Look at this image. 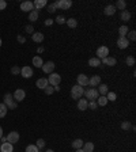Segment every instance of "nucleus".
<instances>
[{
  "label": "nucleus",
  "instance_id": "obj_1",
  "mask_svg": "<svg viewBox=\"0 0 136 152\" xmlns=\"http://www.w3.org/2000/svg\"><path fill=\"white\" fill-rule=\"evenodd\" d=\"M83 95H86V99L89 100V102H91V100L98 99V96H100V92H98V90H97V88H93V87H90V88L84 90V94Z\"/></svg>",
  "mask_w": 136,
  "mask_h": 152
},
{
  "label": "nucleus",
  "instance_id": "obj_2",
  "mask_svg": "<svg viewBox=\"0 0 136 152\" xmlns=\"http://www.w3.org/2000/svg\"><path fill=\"white\" fill-rule=\"evenodd\" d=\"M84 94V88L83 87H80L78 84H75L72 88H71V96H72L75 100H79Z\"/></svg>",
  "mask_w": 136,
  "mask_h": 152
},
{
  "label": "nucleus",
  "instance_id": "obj_3",
  "mask_svg": "<svg viewBox=\"0 0 136 152\" xmlns=\"http://www.w3.org/2000/svg\"><path fill=\"white\" fill-rule=\"evenodd\" d=\"M3 103H4L8 109H11V110H14V109H16V106H18V103H16L15 100H14V98H12V95L11 94H5L4 98H3Z\"/></svg>",
  "mask_w": 136,
  "mask_h": 152
},
{
  "label": "nucleus",
  "instance_id": "obj_4",
  "mask_svg": "<svg viewBox=\"0 0 136 152\" xmlns=\"http://www.w3.org/2000/svg\"><path fill=\"white\" fill-rule=\"evenodd\" d=\"M48 83L50 84V86H59V84L61 83V76L56 72H52V74L49 75V78H48Z\"/></svg>",
  "mask_w": 136,
  "mask_h": 152
},
{
  "label": "nucleus",
  "instance_id": "obj_5",
  "mask_svg": "<svg viewBox=\"0 0 136 152\" xmlns=\"http://www.w3.org/2000/svg\"><path fill=\"white\" fill-rule=\"evenodd\" d=\"M56 5V8H60V10H68V8H71V5H72V1L71 0H59L55 3Z\"/></svg>",
  "mask_w": 136,
  "mask_h": 152
},
{
  "label": "nucleus",
  "instance_id": "obj_6",
  "mask_svg": "<svg viewBox=\"0 0 136 152\" xmlns=\"http://www.w3.org/2000/svg\"><path fill=\"white\" fill-rule=\"evenodd\" d=\"M12 98H14V100H15L16 103H18V102H22V100L26 98V92H25V90L18 88L15 92L12 94Z\"/></svg>",
  "mask_w": 136,
  "mask_h": 152
},
{
  "label": "nucleus",
  "instance_id": "obj_7",
  "mask_svg": "<svg viewBox=\"0 0 136 152\" xmlns=\"http://www.w3.org/2000/svg\"><path fill=\"white\" fill-rule=\"evenodd\" d=\"M7 141L10 143V144H16V143L19 141V133L18 132H15V131H12V132H10L8 133V136H7Z\"/></svg>",
  "mask_w": 136,
  "mask_h": 152
},
{
  "label": "nucleus",
  "instance_id": "obj_8",
  "mask_svg": "<svg viewBox=\"0 0 136 152\" xmlns=\"http://www.w3.org/2000/svg\"><path fill=\"white\" fill-rule=\"evenodd\" d=\"M76 82H78V86H80V87H86V86H89V76H86L84 74H80V75H78Z\"/></svg>",
  "mask_w": 136,
  "mask_h": 152
},
{
  "label": "nucleus",
  "instance_id": "obj_9",
  "mask_svg": "<svg viewBox=\"0 0 136 152\" xmlns=\"http://www.w3.org/2000/svg\"><path fill=\"white\" fill-rule=\"evenodd\" d=\"M108 54H109V48L108 46H100L97 49V57L100 58V60L108 57Z\"/></svg>",
  "mask_w": 136,
  "mask_h": 152
},
{
  "label": "nucleus",
  "instance_id": "obj_10",
  "mask_svg": "<svg viewBox=\"0 0 136 152\" xmlns=\"http://www.w3.org/2000/svg\"><path fill=\"white\" fill-rule=\"evenodd\" d=\"M55 63L53 61H48V63H44V65H42V71L45 72V74H48V75H50L55 71Z\"/></svg>",
  "mask_w": 136,
  "mask_h": 152
},
{
  "label": "nucleus",
  "instance_id": "obj_11",
  "mask_svg": "<svg viewBox=\"0 0 136 152\" xmlns=\"http://www.w3.org/2000/svg\"><path fill=\"white\" fill-rule=\"evenodd\" d=\"M101 84V76H98V75H94V76H91V78H89V86L90 87H98Z\"/></svg>",
  "mask_w": 136,
  "mask_h": 152
},
{
  "label": "nucleus",
  "instance_id": "obj_12",
  "mask_svg": "<svg viewBox=\"0 0 136 152\" xmlns=\"http://www.w3.org/2000/svg\"><path fill=\"white\" fill-rule=\"evenodd\" d=\"M21 75L23 76L25 79H29L33 76V69L29 67V65H26V67H23V68H21Z\"/></svg>",
  "mask_w": 136,
  "mask_h": 152
},
{
  "label": "nucleus",
  "instance_id": "obj_13",
  "mask_svg": "<svg viewBox=\"0 0 136 152\" xmlns=\"http://www.w3.org/2000/svg\"><path fill=\"white\" fill-rule=\"evenodd\" d=\"M21 10L25 12H32L34 10V5L32 1H23V3H21Z\"/></svg>",
  "mask_w": 136,
  "mask_h": 152
},
{
  "label": "nucleus",
  "instance_id": "obj_14",
  "mask_svg": "<svg viewBox=\"0 0 136 152\" xmlns=\"http://www.w3.org/2000/svg\"><path fill=\"white\" fill-rule=\"evenodd\" d=\"M78 109L79 110H87L89 109V100L86 99V98H80V99L78 100Z\"/></svg>",
  "mask_w": 136,
  "mask_h": 152
},
{
  "label": "nucleus",
  "instance_id": "obj_15",
  "mask_svg": "<svg viewBox=\"0 0 136 152\" xmlns=\"http://www.w3.org/2000/svg\"><path fill=\"white\" fill-rule=\"evenodd\" d=\"M128 45H129L128 38L127 37H118V40H117V46L120 48V49H125V48H128Z\"/></svg>",
  "mask_w": 136,
  "mask_h": 152
},
{
  "label": "nucleus",
  "instance_id": "obj_16",
  "mask_svg": "<svg viewBox=\"0 0 136 152\" xmlns=\"http://www.w3.org/2000/svg\"><path fill=\"white\" fill-rule=\"evenodd\" d=\"M0 152H14V145L10 144L8 141L1 143V145H0Z\"/></svg>",
  "mask_w": 136,
  "mask_h": 152
},
{
  "label": "nucleus",
  "instance_id": "obj_17",
  "mask_svg": "<svg viewBox=\"0 0 136 152\" xmlns=\"http://www.w3.org/2000/svg\"><path fill=\"white\" fill-rule=\"evenodd\" d=\"M102 64L104 65H108V67H114L116 64H117V60H116L114 57H105V58H102Z\"/></svg>",
  "mask_w": 136,
  "mask_h": 152
},
{
  "label": "nucleus",
  "instance_id": "obj_18",
  "mask_svg": "<svg viewBox=\"0 0 136 152\" xmlns=\"http://www.w3.org/2000/svg\"><path fill=\"white\" fill-rule=\"evenodd\" d=\"M36 86L38 87V88L45 90V87H46V86H49V83H48V79H46V78H41V79H38V80L36 82Z\"/></svg>",
  "mask_w": 136,
  "mask_h": 152
},
{
  "label": "nucleus",
  "instance_id": "obj_19",
  "mask_svg": "<svg viewBox=\"0 0 136 152\" xmlns=\"http://www.w3.org/2000/svg\"><path fill=\"white\" fill-rule=\"evenodd\" d=\"M48 4L46 0H36L34 3H33V5H34V10H41L42 7H45V5Z\"/></svg>",
  "mask_w": 136,
  "mask_h": 152
},
{
  "label": "nucleus",
  "instance_id": "obj_20",
  "mask_svg": "<svg viewBox=\"0 0 136 152\" xmlns=\"http://www.w3.org/2000/svg\"><path fill=\"white\" fill-rule=\"evenodd\" d=\"M32 40L34 42H37V44H41V42L44 41V34H42V33H33Z\"/></svg>",
  "mask_w": 136,
  "mask_h": 152
},
{
  "label": "nucleus",
  "instance_id": "obj_21",
  "mask_svg": "<svg viewBox=\"0 0 136 152\" xmlns=\"http://www.w3.org/2000/svg\"><path fill=\"white\" fill-rule=\"evenodd\" d=\"M120 18H121V21H124V22H128L129 19L132 18V14L129 12V11H127V10H124V11H121V14H120Z\"/></svg>",
  "mask_w": 136,
  "mask_h": 152
},
{
  "label": "nucleus",
  "instance_id": "obj_22",
  "mask_svg": "<svg viewBox=\"0 0 136 152\" xmlns=\"http://www.w3.org/2000/svg\"><path fill=\"white\" fill-rule=\"evenodd\" d=\"M33 65L37 67V68H42V65H44L42 58L40 57V56H34V57H33Z\"/></svg>",
  "mask_w": 136,
  "mask_h": 152
},
{
  "label": "nucleus",
  "instance_id": "obj_23",
  "mask_svg": "<svg viewBox=\"0 0 136 152\" xmlns=\"http://www.w3.org/2000/svg\"><path fill=\"white\" fill-rule=\"evenodd\" d=\"M114 12H116V7L113 4H109V5L105 7V15L110 16V15H113Z\"/></svg>",
  "mask_w": 136,
  "mask_h": 152
},
{
  "label": "nucleus",
  "instance_id": "obj_24",
  "mask_svg": "<svg viewBox=\"0 0 136 152\" xmlns=\"http://www.w3.org/2000/svg\"><path fill=\"white\" fill-rule=\"evenodd\" d=\"M82 149H83L84 152H93L94 151V144L91 141H87L83 144V147H82Z\"/></svg>",
  "mask_w": 136,
  "mask_h": 152
},
{
  "label": "nucleus",
  "instance_id": "obj_25",
  "mask_svg": "<svg viewBox=\"0 0 136 152\" xmlns=\"http://www.w3.org/2000/svg\"><path fill=\"white\" fill-rule=\"evenodd\" d=\"M89 65H90V67H95V68H97V67H100V65H101V60L98 57L90 58V60H89Z\"/></svg>",
  "mask_w": 136,
  "mask_h": 152
},
{
  "label": "nucleus",
  "instance_id": "obj_26",
  "mask_svg": "<svg viewBox=\"0 0 136 152\" xmlns=\"http://www.w3.org/2000/svg\"><path fill=\"white\" fill-rule=\"evenodd\" d=\"M84 141L82 140V139H76V140H73L72 141V148H75V149H79V148L83 147Z\"/></svg>",
  "mask_w": 136,
  "mask_h": 152
},
{
  "label": "nucleus",
  "instance_id": "obj_27",
  "mask_svg": "<svg viewBox=\"0 0 136 152\" xmlns=\"http://www.w3.org/2000/svg\"><path fill=\"white\" fill-rule=\"evenodd\" d=\"M108 91H109V87H108L106 84H100V86H98V92H100V95H106Z\"/></svg>",
  "mask_w": 136,
  "mask_h": 152
},
{
  "label": "nucleus",
  "instance_id": "obj_28",
  "mask_svg": "<svg viewBox=\"0 0 136 152\" xmlns=\"http://www.w3.org/2000/svg\"><path fill=\"white\" fill-rule=\"evenodd\" d=\"M108 102H109L108 98H106L105 95H101V96H98V99H97V105L98 106H106Z\"/></svg>",
  "mask_w": 136,
  "mask_h": 152
},
{
  "label": "nucleus",
  "instance_id": "obj_29",
  "mask_svg": "<svg viewBox=\"0 0 136 152\" xmlns=\"http://www.w3.org/2000/svg\"><path fill=\"white\" fill-rule=\"evenodd\" d=\"M38 19V11L33 10L32 12H29V21L30 22H36Z\"/></svg>",
  "mask_w": 136,
  "mask_h": 152
},
{
  "label": "nucleus",
  "instance_id": "obj_30",
  "mask_svg": "<svg viewBox=\"0 0 136 152\" xmlns=\"http://www.w3.org/2000/svg\"><path fill=\"white\" fill-rule=\"evenodd\" d=\"M116 7V10L118 8V10H121V11H124L127 8V3L124 1V0H117V4L114 5Z\"/></svg>",
  "mask_w": 136,
  "mask_h": 152
},
{
  "label": "nucleus",
  "instance_id": "obj_31",
  "mask_svg": "<svg viewBox=\"0 0 136 152\" xmlns=\"http://www.w3.org/2000/svg\"><path fill=\"white\" fill-rule=\"evenodd\" d=\"M128 26H125V25H123V26H120V29H118V34H120V37H125L127 34H128Z\"/></svg>",
  "mask_w": 136,
  "mask_h": 152
},
{
  "label": "nucleus",
  "instance_id": "obj_32",
  "mask_svg": "<svg viewBox=\"0 0 136 152\" xmlns=\"http://www.w3.org/2000/svg\"><path fill=\"white\" fill-rule=\"evenodd\" d=\"M8 111V107L4 105V103H0V118H4L5 114Z\"/></svg>",
  "mask_w": 136,
  "mask_h": 152
},
{
  "label": "nucleus",
  "instance_id": "obj_33",
  "mask_svg": "<svg viewBox=\"0 0 136 152\" xmlns=\"http://www.w3.org/2000/svg\"><path fill=\"white\" fill-rule=\"evenodd\" d=\"M65 23H67L68 27H71V29H75V27L78 26V21H76V19H73V18H71V19L65 21Z\"/></svg>",
  "mask_w": 136,
  "mask_h": 152
},
{
  "label": "nucleus",
  "instance_id": "obj_34",
  "mask_svg": "<svg viewBox=\"0 0 136 152\" xmlns=\"http://www.w3.org/2000/svg\"><path fill=\"white\" fill-rule=\"evenodd\" d=\"M125 63L128 67H133V65H135V57H133V56H128L125 60Z\"/></svg>",
  "mask_w": 136,
  "mask_h": 152
},
{
  "label": "nucleus",
  "instance_id": "obj_35",
  "mask_svg": "<svg viewBox=\"0 0 136 152\" xmlns=\"http://www.w3.org/2000/svg\"><path fill=\"white\" fill-rule=\"evenodd\" d=\"M105 96L108 98V100H112V102H114V100L117 99V95H116V92H108Z\"/></svg>",
  "mask_w": 136,
  "mask_h": 152
},
{
  "label": "nucleus",
  "instance_id": "obj_36",
  "mask_svg": "<svg viewBox=\"0 0 136 152\" xmlns=\"http://www.w3.org/2000/svg\"><path fill=\"white\" fill-rule=\"evenodd\" d=\"M131 122H129V121H124V122H123V124H121V129H123V131H128V129H131Z\"/></svg>",
  "mask_w": 136,
  "mask_h": 152
},
{
  "label": "nucleus",
  "instance_id": "obj_37",
  "mask_svg": "<svg viewBox=\"0 0 136 152\" xmlns=\"http://www.w3.org/2000/svg\"><path fill=\"white\" fill-rule=\"evenodd\" d=\"M128 41H135L136 40V31L135 30H131V31H128Z\"/></svg>",
  "mask_w": 136,
  "mask_h": 152
},
{
  "label": "nucleus",
  "instance_id": "obj_38",
  "mask_svg": "<svg viewBox=\"0 0 136 152\" xmlns=\"http://www.w3.org/2000/svg\"><path fill=\"white\" fill-rule=\"evenodd\" d=\"M44 91H45V94H46V95H52L53 92H55V88H53V86H50V84H49V86H46V87H45V90H44Z\"/></svg>",
  "mask_w": 136,
  "mask_h": 152
},
{
  "label": "nucleus",
  "instance_id": "obj_39",
  "mask_svg": "<svg viewBox=\"0 0 136 152\" xmlns=\"http://www.w3.org/2000/svg\"><path fill=\"white\" fill-rule=\"evenodd\" d=\"M37 148H38V149H42V148L45 147V140H42V139H38V140H37Z\"/></svg>",
  "mask_w": 136,
  "mask_h": 152
},
{
  "label": "nucleus",
  "instance_id": "obj_40",
  "mask_svg": "<svg viewBox=\"0 0 136 152\" xmlns=\"http://www.w3.org/2000/svg\"><path fill=\"white\" fill-rule=\"evenodd\" d=\"M26 152H40V149L37 148V145H27Z\"/></svg>",
  "mask_w": 136,
  "mask_h": 152
},
{
  "label": "nucleus",
  "instance_id": "obj_41",
  "mask_svg": "<svg viewBox=\"0 0 136 152\" xmlns=\"http://www.w3.org/2000/svg\"><path fill=\"white\" fill-rule=\"evenodd\" d=\"M11 74L12 75H19L21 74V68H19L18 65H14V67L11 68Z\"/></svg>",
  "mask_w": 136,
  "mask_h": 152
},
{
  "label": "nucleus",
  "instance_id": "obj_42",
  "mask_svg": "<svg viewBox=\"0 0 136 152\" xmlns=\"http://www.w3.org/2000/svg\"><path fill=\"white\" fill-rule=\"evenodd\" d=\"M89 109H91V110H97V109H98V105H97V102H95V100L89 102Z\"/></svg>",
  "mask_w": 136,
  "mask_h": 152
},
{
  "label": "nucleus",
  "instance_id": "obj_43",
  "mask_svg": "<svg viewBox=\"0 0 136 152\" xmlns=\"http://www.w3.org/2000/svg\"><path fill=\"white\" fill-rule=\"evenodd\" d=\"M56 23H59V25H63V23H65V18L64 16H61V15H59L57 18H56Z\"/></svg>",
  "mask_w": 136,
  "mask_h": 152
},
{
  "label": "nucleus",
  "instance_id": "obj_44",
  "mask_svg": "<svg viewBox=\"0 0 136 152\" xmlns=\"http://www.w3.org/2000/svg\"><path fill=\"white\" fill-rule=\"evenodd\" d=\"M56 10H57V8H56V5H55V3H53V4H49V5H48V12H50V14H53V12H56Z\"/></svg>",
  "mask_w": 136,
  "mask_h": 152
},
{
  "label": "nucleus",
  "instance_id": "obj_45",
  "mask_svg": "<svg viewBox=\"0 0 136 152\" xmlns=\"http://www.w3.org/2000/svg\"><path fill=\"white\" fill-rule=\"evenodd\" d=\"M7 7V1L5 0H0V11H3Z\"/></svg>",
  "mask_w": 136,
  "mask_h": 152
},
{
  "label": "nucleus",
  "instance_id": "obj_46",
  "mask_svg": "<svg viewBox=\"0 0 136 152\" xmlns=\"http://www.w3.org/2000/svg\"><path fill=\"white\" fill-rule=\"evenodd\" d=\"M25 30H26V33H29V34L34 31V29H33V26H32V25H29V26H26V27H25Z\"/></svg>",
  "mask_w": 136,
  "mask_h": 152
},
{
  "label": "nucleus",
  "instance_id": "obj_47",
  "mask_svg": "<svg viewBox=\"0 0 136 152\" xmlns=\"http://www.w3.org/2000/svg\"><path fill=\"white\" fill-rule=\"evenodd\" d=\"M18 42H21V44H25V42H26V38L23 37V35H18Z\"/></svg>",
  "mask_w": 136,
  "mask_h": 152
},
{
  "label": "nucleus",
  "instance_id": "obj_48",
  "mask_svg": "<svg viewBox=\"0 0 136 152\" xmlns=\"http://www.w3.org/2000/svg\"><path fill=\"white\" fill-rule=\"evenodd\" d=\"M53 22H55V21H52V19H46V21H45V26H50Z\"/></svg>",
  "mask_w": 136,
  "mask_h": 152
},
{
  "label": "nucleus",
  "instance_id": "obj_49",
  "mask_svg": "<svg viewBox=\"0 0 136 152\" xmlns=\"http://www.w3.org/2000/svg\"><path fill=\"white\" fill-rule=\"evenodd\" d=\"M1 137H3V128L0 126V139H1Z\"/></svg>",
  "mask_w": 136,
  "mask_h": 152
},
{
  "label": "nucleus",
  "instance_id": "obj_50",
  "mask_svg": "<svg viewBox=\"0 0 136 152\" xmlns=\"http://www.w3.org/2000/svg\"><path fill=\"white\" fill-rule=\"evenodd\" d=\"M53 88H55V91H60V87H59V86H55Z\"/></svg>",
  "mask_w": 136,
  "mask_h": 152
},
{
  "label": "nucleus",
  "instance_id": "obj_51",
  "mask_svg": "<svg viewBox=\"0 0 136 152\" xmlns=\"http://www.w3.org/2000/svg\"><path fill=\"white\" fill-rule=\"evenodd\" d=\"M7 141V137H1V143H5Z\"/></svg>",
  "mask_w": 136,
  "mask_h": 152
},
{
  "label": "nucleus",
  "instance_id": "obj_52",
  "mask_svg": "<svg viewBox=\"0 0 136 152\" xmlns=\"http://www.w3.org/2000/svg\"><path fill=\"white\" fill-rule=\"evenodd\" d=\"M76 152H84V151L82 149V148H79V149H76Z\"/></svg>",
  "mask_w": 136,
  "mask_h": 152
},
{
  "label": "nucleus",
  "instance_id": "obj_53",
  "mask_svg": "<svg viewBox=\"0 0 136 152\" xmlns=\"http://www.w3.org/2000/svg\"><path fill=\"white\" fill-rule=\"evenodd\" d=\"M45 152H55V151H53V149H46Z\"/></svg>",
  "mask_w": 136,
  "mask_h": 152
},
{
  "label": "nucleus",
  "instance_id": "obj_54",
  "mask_svg": "<svg viewBox=\"0 0 136 152\" xmlns=\"http://www.w3.org/2000/svg\"><path fill=\"white\" fill-rule=\"evenodd\" d=\"M1 44H3V42H1V38H0V46H1Z\"/></svg>",
  "mask_w": 136,
  "mask_h": 152
}]
</instances>
